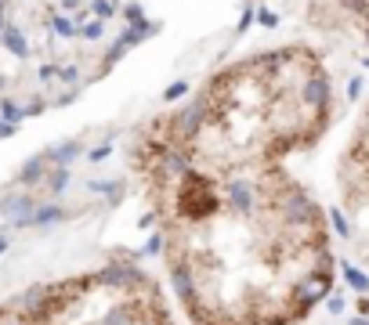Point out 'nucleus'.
I'll list each match as a JSON object with an SVG mask.
<instances>
[{
	"label": "nucleus",
	"mask_w": 369,
	"mask_h": 325,
	"mask_svg": "<svg viewBox=\"0 0 369 325\" xmlns=\"http://www.w3.org/2000/svg\"><path fill=\"white\" fill-rule=\"evenodd\" d=\"M138 173L200 325H293L330 293L322 210L279 163L195 152L163 120L138 141Z\"/></svg>",
	"instance_id": "nucleus-1"
},
{
	"label": "nucleus",
	"mask_w": 369,
	"mask_h": 325,
	"mask_svg": "<svg viewBox=\"0 0 369 325\" xmlns=\"http://www.w3.org/2000/svg\"><path fill=\"white\" fill-rule=\"evenodd\" d=\"M0 325H170V318L148 278L102 271L11 300L0 308Z\"/></svg>",
	"instance_id": "nucleus-2"
},
{
	"label": "nucleus",
	"mask_w": 369,
	"mask_h": 325,
	"mask_svg": "<svg viewBox=\"0 0 369 325\" xmlns=\"http://www.w3.org/2000/svg\"><path fill=\"white\" fill-rule=\"evenodd\" d=\"M344 275H347V278H351V286H355V289H362V293L369 289V278H365L362 271H355V268H344Z\"/></svg>",
	"instance_id": "nucleus-3"
},
{
	"label": "nucleus",
	"mask_w": 369,
	"mask_h": 325,
	"mask_svg": "<svg viewBox=\"0 0 369 325\" xmlns=\"http://www.w3.org/2000/svg\"><path fill=\"white\" fill-rule=\"evenodd\" d=\"M365 65H369V58H365Z\"/></svg>",
	"instance_id": "nucleus-4"
}]
</instances>
